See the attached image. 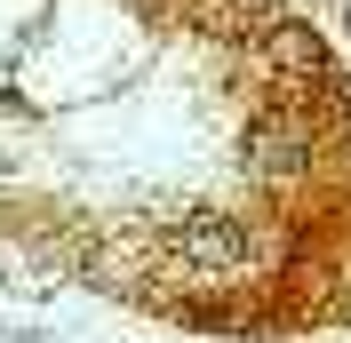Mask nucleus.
<instances>
[{"label":"nucleus","mask_w":351,"mask_h":343,"mask_svg":"<svg viewBox=\"0 0 351 343\" xmlns=\"http://www.w3.org/2000/svg\"><path fill=\"white\" fill-rule=\"evenodd\" d=\"M199 263H216V272H232V263H247V232L240 224H199L192 239H184Z\"/></svg>","instance_id":"obj_1"}]
</instances>
